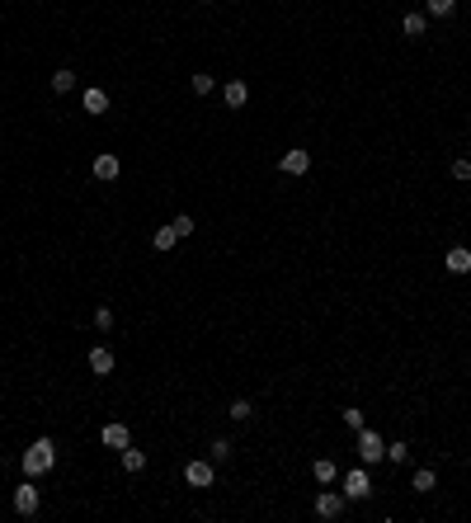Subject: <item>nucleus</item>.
<instances>
[{"instance_id":"nucleus-1","label":"nucleus","mask_w":471,"mask_h":523,"mask_svg":"<svg viewBox=\"0 0 471 523\" xmlns=\"http://www.w3.org/2000/svg\"><path fill=\"white\" fill-rule=\"evenodd\" d=\"M19 467H24V476H47L57 467V444H52V439H33V444L24 448Z\"/></svg>"},{"instance_id":"nucleus-2","label":"nucleus","mask_w":471,"mask_h":523,"mask_svg":"<svg viewBox=\"0 0 471 523\" xmlns=\"http://www.w3.org/2000/svg\"><path fill=\"white\" fill-rule=\"evenodd\" d=\"M359 462H363V467H377V462H387V439H382L377 429H368V425L359 429Z\"/></svg>"},{"instance_id":"nucleus-3","label":"nucleus","mask_w":471,"mask_h":523,"mask_svg":"<svg viewBox=\"0 0 471 523\" xmlns=\"http://www.w3.org/2000/svg\"><path fill=\"white\" fill-rule=\"evenodd\" d=\"M368 495H373V476H368V467H349L344 500H368Z\"/></svg>"},{"instance_id":"nucleus-4","label":"nucleus","mask_w":471,"mask_h":523,"mask_svg":"<svg viewBox=\"0 0 471 523\" xmlns=\"http://www.w3.org/2000/svg\"><path fill=\"white\" fill-rule=\"evenodd\" d=\"M38 505H43V495H38V486H33V481H19V486H15V514L33 519V514H38Z\"/></svg>"},{"instance_id":"nucleus-5","label":"nucleus","mask_w":471,"mask_h":523,"mask_svg":"<svg viewBox=\"0 0 471 523\" xmlns=\"http://www.w3.org/2000/svg\"><path fill=\"white\" fill-rule=\"evenodd\" d=\"M184 481H188V486H193V491H207V486L217 481V472H212V462L193 458V462H184Z\"/></svg>"},{"instance_id":"nucleus-6","label":"nucleus","mask_w":471,"mask_h":523,"mask_svg":"<svg viewBox=\"0 0 471 523\" xmlns=\"http://www.w3.org/2000/svg\"><path fill=\"white\" fill-rule=\"evenodd\" d=\"M344 514V491H321L316 495V519H340Z\"/></svg>"},{"instance_id":"nucleus-7","label":"nucleus","mask_w":471,"mask_h":523,"mask_svg":"<svg viewBox=\"0 0 471 523\" xmlns=\"http://www.w3.org/2000/svg\"><path fill=\"white\" fill-rule=\"evenodd\" d=\"M278 170H283V174H307V170H311V151H307V146H292V151H283Z\"/></svg>"},{"instance_id":"nucleus-8","label":"nucleus","mask_w":471,"mask_h":523,"mask_svg":"<svg viewBox=\"0 0 471 523\" xmlns=\"http://www.w3.org/2000/svg\"><path fill=\"white\" fill-rule=\"evenodd\" d=\"M94 179H99V184H113V179H118V174H123V160L113 156V151H104V156H94Z\"/></svg>"},{"instance_id":"nucleus-9","label":"nucleus","mask_w":471,"mask_h":523,"mask_svg":"<svg viewBox=\"0 0 471 523\" xmlns=\"http://www.w3.org/2000/svg\"><path fill=\"white\" fill-rule=\"evenodd\" d=\"M85 363H90L94 377H109V373H113V349L109 344H94L90 354H85Z\"/></svg>"},{"instance_id":"nucleus-10","label":"nucleus","mask_w":471,"mask_h":523,"mask_svg":"<svg viewBox=\"0 0 471 523\" xmlns=\"http://www.w3.org/2000/svg\"><path fill=\"white\" fill-rule=\"evenodd\" d=\"M221 99H226V109H245V104H250V85H245V80H226V85H221Z\"/></svg>"},{"instance_id":"nucleus-11","label":"nucleus","mask_w":471,"mask_h":523,"mask_svg":"<svg viewBox=\"0 0 471 523\" xmlns=\"http://www.w3.org/2000/svg\"><path fill=\"white\" fill-rule=\"evenodd\" d=\"M99 439H104V448H118V453H123V448L132 444V434H127V425H123V420H109Z\"/></svg>"},{"instance_id":"nucleus-12","label":"nucleus","mask_w":471,"mask_h":523,"mask_svg":"<svg viewBox=\"0 0 471 523\" xmlns=\"http://www.w3.org/2000/svg\"><path fill=\"white\" fill-rule=\"evenodd\" d=\"M443 269L448 273H471V250L467 245H453V250L443 254Z\"/></svg>"},{"instance_id":"nucleus-13","label":"nucleus","mask_w":471,"mask_h":523,"mask_svg":"<svg viewBox=\"0 0 471 523\" xmlns=\"http://www.w3.org/2000/svg\"><path fill=\"white\" fill-rule=\"evenodd\" d=\"M401 33H406V38H424V33H429V15H424V10H410V15L401 19Z\"/></svg>"},{"instance_id":"nucleus-14","label":"nucleus","mask_w":471,"mask_h":523,"mask_svg":"<svg viewBox=\"0 0 471 523\" xmlns=\"http://www.w3.org/2000/svg\"><path fill=\"white\" fill-rule=\"evenodd\" d=\"M311 476H316V486H335L340 467H335V458H316L311 462Z\"/></svg>"},{"instance_id":"nucleus-15","label":"nucleus","mask_w":471,"mask_h":523,"mask_svg":"<svg viewBox=\"0 0 471 523\" xmlns=\"http://www.w3.org/2000/svg\"><path fill=\"white\" fill-rule=\"evenodd\" d=\"M85 113H109V90L90 85V90H85Z\"/></svg>"},{"instance_id":"nucleus-16","label":"nucleus","mask_w":471,"mask_h":523,"mask_svg":"<svg viewBox=\"0 0 471 523\" xmlns=\"http://www.w3.org/2000/svg\"><path fill=\"white\" fill-rule=\"evenodd\" d=\"M123 472H127V476H137V472H146V453H141V448H132V444H127V448H123Z\"/></svg>"},{"instance_id":"nucleus-17","label":"nucleus","mask_w":471,"mask_h":523,"mask_svg":"<svg viewBox=\"0 0 471 523\" xmlns=\"http://www.w3.org/2000/svg\"><path fill=\"white\" fill-rule=\"evenodd\" d=\"M76 90V71L62 66V71H52V95H71Z\"/></svg>"},{"instance_id":"nucleus-18","label":"nucleus","mask_w":471,"mask_h":523,"mask_svg":"<svg viewBox=\"0 0 471 523\" xmlns=\"http://www.w3.org/2000/svg\"><path fill=\"white\" fill-rule=\"evenodd\" d=\"M434 486H439V476L429 472V467H420V472L410 476V491H420V495H429V491H434Z\"/></svg>"},{"instance_id":"nucleus-19","label":"nucleus","mask_w":471,"mask_h":523,"mask_svg":"<svg viewBox=\"0 0 471 523\" xmlns=\"http://www.w3.org/2000/svg\"><path fill=\"white\" fill-rule=\"evenodd\" d=\"M457 10V0H424V15L429 19H448Z\"/></svg>"},{"instance_id":"nucleus-20","label":"nucleus","mask_w":471,"mask_h":523,"mask_svg":"<svg viewBox=\"0 0 471 523\" xmlns=\"http://www.w3.org/2000/svg\"><path fill=\"white\" fill-rule=\"evenodd\" d=\"M231 420H236V425H245V420H254V406H250L245 396H236V401H231Z\"/></svg>"},{"instance_id":"nucleus-21","label":"nucleus","mask_w":471,"mask_h":523,"mask_svg":"<svg viewBox=\"0 0 471 523\" xmlns=\"http://www.w3.org/2000/svg\"><path fill=\"white\" fill-rule=\"evenodd\" d=\"M174 240H179V236H174V226H160L156 236H151V245H156V250L165 254V250H174Z\"/></svg>"},{"instance_id":"nucleus-22","label":"nucleus","mask_w":471,"mask_h":523,"mask_svg":"<svg viewBox=\"0 0 471 523\" xmlns=\"http://www.w3.org/2000/svg\"><path fill=\"white\" fill-rule=\"evenodd\" d=\"M188 90H193V95H212V90H217V80L198 71V76H188Z\"/></svg>"},{"instance_id":"nucleus-23","label":"nucleus","mask_w":471,"mask_h":523,"mask_svg":"<svg viewBox=\"0 0 471 523\" xmlns=\"http://www.w3.org/2000/svg\"><path fill=\"white\" fill-rule=\"evenodd\" d=\"M174 236H179V240H184V236H193V231H198V222H193V217H188V212H179V217H174Z\"/></svg>"},{"instance_id":"nucleus-24","label":"nucleus","mask_w":471,"mask_h":523,"mask_svg":"<svg viewBox=\"0 0 471 523\" xmlns=\"http://www.w3.org/2000/svg\"><path fill=\"white\" fill-rule=\"evenodd\" d=\"M94 330H99V335L113 330V306H99V311H94Z\"/></svg>"},{"instance_id":"nucleus-25","label":"nucleus","mask_w":471,"mask_h":523,"mask_svg":"<svg viewBox=\"0 0 471 523\" xmlns=\"http://www.w3.org/2000/svg\"><path fill=\"white\" fill-rule=\"evenodd\" d=\"M406 458H410V444H406V439L387 444V462H406Z\"/></svg>"},{"instance_id":"nucleus-26","label":"nucleus","mask_w":471,"mask_h":523,"mask_svg":"<svg viewBox=\"0 0 471 523\" xmlns=\"http://www.w3.org/2000/svg\"><path fill=\"white\" fill-rule=\"evenodd\" d=\"M453 179L471 184V156H457V160H453Z\"/></svg>"},{"instance_id":"nucleus-27","label":"nucleus","mask_w":471,"mask_h":523,"mask_svg":"<svg viewBox=\"0 0 471 523\" xmlns=\"http://www.w3.org/2000/svg\"><path fill=\"white\" fill-rule=\"evenodd\" d=\"M236 448H231V439H212V462H226Z\"/></svg>"},{"instance_id":"nucleus-28","label":"nucleus","mask_w":471,"mask_h":523,"mask_svg":"<svg viewBox=\"0 0 471 523\" xmlns=\"http://www.w3.org/2000/svg\"><path fill=\"white\" fill-rule=\"evenodd\" d=\"M344 425L354 429V434H359V429L368 425V420H363V411H359V406H344Z\"/></svg>"},{"instance_id":"nucleus-29","label":"nucleus","mask_w":471,"mask_h":523,"mask_svg":"<svg viewBox=\"0 0 471 523\" xmlns=\"http://www.w3.org/2000/svg\"><path fill=\"white\" fill-rule=\"evenodd\" d=\"M198 5H212V0H198Z\"/></svg>"}]
</instances>
